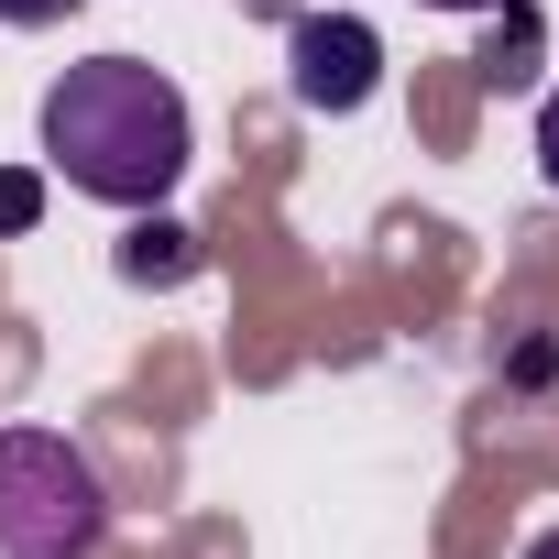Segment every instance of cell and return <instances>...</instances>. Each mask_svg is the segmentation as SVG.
<instances>
[{
	"instance_id": "277c9868",
	"label": "cell",
	"mask_w": 559,
	"mask_h": 559,
	"mask_svg": "<svg viewBox=\"0 0 559 559\" xmlns=\"http://www.w3.org/2000/svg\"><path fill=\"white\" fill-rule=\"evenodd\" d=\"M121 274H132V286H187V274H198V241H187L176 219H143L132 252H121Z\"/></svg>"
},
{
	"instance_id": "8992f818",
	"label": "cell",
	"mask_w": 559,
	"mask_h": 559,
	"mask_svg": "<svg viewBox=\"0 0 559 559\" xmlns=\"http://www.w3.org/2000/svg\"><path fill=\"white\" fill-rule=\"evenodd\" d=\"M537 176H548V187H559V88H548V99H537Z\"/></svg>"
},
{
	"instance_id": "3957f363",
	"label": "cell",
	"mask_w": 559,
	"mask_h": 559,
	"mask_svg": "<svg viewBox=\"0 0 559 559\" xmlns=\"http://www.w3.org/2000/svg\"><path fill=\"white\" fill-rule=\"evenodd\" d=\"M373 78H384L373 23H352V12H297V34H286V88H297L308 110H362Z\"/></svg>"
},
{
	"instance_id": "9c48e42d",
	"label": "cell",
	"mask_w": 559,
	"mask_h": 559,
	"mask_svg": "<svg viewBox=\"0 0 559 559\" xmlns=\"http://www.w3.org/2000/svg\"><path fill=\"white\" fill-rule=\"evenodd\" d=\"M526 559H559V526H537V537H526Z\"/></svg>"
},
{
	"instance_id": "52a82bcc",
	"label": "cell",
	"mask_w": 559,
	"mask_h": 559,
	"mask_svg": "<svg viewBox=\"0 0 559 559\" xmlns=\"http://www.w3.org/2000/svg\"><path fill=\"white\" fill-rule=\"evenodd\" d=\"M78 0H0V23H23V34H45V23H67Z\"/></svg>"
},
{
	"instance_id": "ba28073f",
	"label": "cell",
	"mask_w": 559,
	"mask_h": 559,
	"mask_svg": "<svg viewBox=\"0 0 559 559\" xmlns=\"http://www.w3.org/2000/svg\"><path fill=\"white\" fill-rule=\"evenodd\" d=\"M417 12H504V0H417Z\"/></svg>"
},
{
	"instance_id": "6da1fadb",
	"label": "cell",
	"mask_w": 559,
	"mask_h": 559,
	"mask_svg": "<svg viewBox=\"0 0 559 559\" xmlns=\"http://www.w3.org/2000/svg\"><path fill=\"white\" fill-rule=\"evenodd\" d=\"M45 165L99 209H165L187 176V88L143 56H88L45 88Z\"/></svg>"
},
{
	"instance_id": "7a4b0ae2",
	"label": "cell",
	"mask_w": 559,
	"mask_h": 559,
	"mask_svg": "<svg viewBox=\"0 0 559 559\" xmlns=\"http://www.w3.org/2000/svg\"><path fill=\"white\" fill-rule=\"evenodd\" d=\"M110 483L67 428H0V559H99Z\"/></svg>"
},
{
	"instance_id": "5b68a950",
	"label": "cell",
	"mask_w": 559,
	"mask_h": 559,
	"mask_svg": "<svg viewBox=\"0 0 559 559\" xmlns=\"http://www.w3.org/2000/svg\"><path fill=\"white\" fill-rule=\"evenodd\" d=\"M45 219V176L34 165H0V230H34Z\"/></svg>"
}]
</instances>
